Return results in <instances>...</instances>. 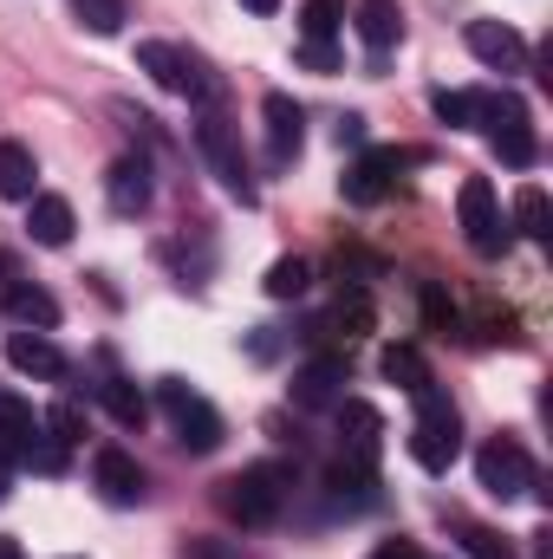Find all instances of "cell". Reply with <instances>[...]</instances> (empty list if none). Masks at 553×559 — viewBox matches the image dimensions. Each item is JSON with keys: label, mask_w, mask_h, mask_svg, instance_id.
Instances as JSON below:
<instances>
[{"label": "cell", "mask_w": 553, "mask_h": 559, "mask_svg": "<svg viewBox=\"0 0 553 559\" xmlns=\"http://www.w3.org/2000/svg\"><path fill=\"white\" fill-rule=\"evenodd\" d=\"M411 455H416V468H430V475H449V462L462 455V417H456V404H449L436 384L416 391Z\"/></svg>", "instance_id": "6da1fadb"}, {"label": "cell", "mask_w": 553, "mask_h": 559, "mask_svg": "<svg viewBox=\"0 0 553 559\" xmlns=\"http://www.w3.org/2000/svg\"><path fill=\"white\" fill-rule=\"evenodd\" d=\"M475 131L495 143V156L508 169H528L534 163V118L515 92H475Z\"/></svg>", "instance_id": "7a4b0ae2"}, {"label": "cell", "mask_w": 553, "mask_h": 559, "mask_svg": "<svg viewBox=\"0 0 553 559\" xmlns=\"http://www.w3.org/2000/svg\"><path fill=\"white\" fill-rule=\"evenodd\" d=\"M138 66L163 85V92H176V98H196V105H215V98H222V79H215L196 52H183V46H169V39H143Z\"/></svg>", "instance_id": "3957f363"}, {"label": "cell", "mask_w": 553, "mask_h": 559, "mask_svg": "<svg viewBox=\"0 0 553 559\" xmlns=\"http://www.w3.org/2000/svg\"><path fill=\"white\" fill-rule=\"evenodd\" d=\"M456 215H462V235H469V248H475L482 261H502V254H508L515 228H508L502 195H495V182H489V176H469V182L456 189Z\"/></svg>", "instance_id": "277c9868"}, {"label": "cell", "mask_w": 553, "mask_h": 559, "mask_svg": "<svg viewBox=\"0 0 553 559\" xmlns=\"http://www.w3.org/2000/svg\"><path fill=\"white\" fill-rule=\"evenodd\" d=\"M286 468L274 462H255V468H242V475H228L222 488H215V501H222V514L228 521H242V527H268L280 514V501H286Z\"/></svg>", "instance_id": "5b68a950"}, {"label": "cell", "mask_w": 553, "mask_h": 559, "mask_svg": "<svg viewBox=\"0 0 553 559\" xmlns=\"http://www.w3.org/2000/svg\"><path fill=\"white\" fill-rule=\"evenodd\" d=\"M196 150H202V163L222 176V189L235 195V202H255V182H248V156H242V131L215 111V105H202L196 111Z\"/></svg>", "instance_id": "8992f818"}, {"label": "cell", "mask_w": 553, "mask_h": 559, "mask_svg": "<svg viewBox=\"0 0 553 559\" xmlns=\"http://www.w3.org/2000/svg\"><path fill=\"white\" fill-rule=\"evenodd\" d=\"M156 397H163V411H169V423H176V442H183L189 455H215V449H222V436H228L222 411H215V404H202L183 378H163V384H156Z\"/></svg>", "instance_id": "52a82bcc"}, {"label": "cell", "mask_w": 553, "mask_h": 559, "mask_svg": "<svg viewBox=\"0 0 553 559\" xmlns=\"http://www.w3.org/2000/svg\"><path fill=\"white\" fill-rule=\"evenodd\" d=\"M475 481H482V495H495V501H521L541 475H534V462H528V449H521L515 436H495V442L475 449Z\"/></svg>", "instance_id": "ba28073f"}, {"label": "cell", "mask_w": 553, "mask_h": 559, "mask_svg": "<svg viewBox=\"0 0 553 559\" xmlns=\"http://www.w3.org/2000/svg\"><path fill=\"white\" fill-rule=\"evenodd\" d=\"M411 163V150H365L352 169H345V202H358V209H372V202H385L391 189H398V169Z\"/></svg>", "instance_id": "9c48e42d"}, {"label": "cell", "mask_w": 553, "mask_h": 559, "mask_svg": "<svg viewBox=\"0 0 553 559\" xmlns=\"http://www.w3.org/2000/svg\"><path fill=\"white\" fill-rule=\"evenodd\" d=\"M462 39H469V52H475L489 72H521V66H528V39H521L508 20H469Z\"/></svg>", "instance_id": "30bf717a"}, {"label": "cell", "mask_w": 553, "mask_h": 559, "mask_svg": "<svg viewBox=\"0 0 553 559\" xmlns=\"http://www.w3.org/2000/svg\"><path fill=\"white\" fill-rule=\"evenodd\" d=\"M92 481H98V495H105L111 508H138V501H143V468H138V455H131V449H98Z\"/></svg>", "instance_id": "8fae6325"}, {"label": "cell", "mask_w": 553, "mask_h": 559, "mask_svg": "<svg viewBox=\"0 0 553 559\" xmlns=\"http://www.w3.org/2000/svg\"><path fill=\"white\" fill-rule=\"evenodd\" d=\"M345 358H313V365H299L293 371V404L299 411H332L339 397H345Z\"/></svg>", "instance_id": "7c38bea8"}, {"label": "cell", "mask_w": 553, "mask_h": 559, "mask_svg": "<svg viewBox=\"0 0 553 559\" xmlns=\"http://www.w3.org/2000/svg\"><path fill=\"white\" fill-rule=\"evenodd\" d=\"M7 365L20 371V378H46V384H59L72 365H66V352L46 338V332H13L7 338Z\"/></svg>", "instance_id": "4fadbf2b"}, {"label": "cell", "mask_w": 553, "mask_h": 559, "mask_svg": "<svg viewBox=\"0 0 553 559\" xmlns=\"http://www.w3.org/2000/svg\"><path fill=\"white\" fill-rule=\"evenodd\" d=\"M332 417H339V442H345V455H358V462H378L385 417H378L372 404H358V397H339V404H332Z\"/></svg>", "instance_id": "5bb4252c"}, {"label": "cell", "mask_w": 553, "mask_h": 559, "mask_svg": "<svg viewBox=\"0 0 553 559\" xmlns=\"http://www.w3.org/2000/svg\"><path fill=\"white\" fill-rule=\"evenodd\" d=\"M105 202L118 209V215H143L150 209V156H118L111 169H105Z\"/></svg>", "instance_id": "9a60e30c"}, {"label": "cell", "mask_w": 553, "mask_h": 559, "mask_svg": "<svg viewBox=\"0 0 553 559\" xmlns=\"http://www.w3.org/2000/svg\"><path fill=\"white\" fill-rule=\"evenodd\" d=\"M352 26H358L365 52L385 59V52L404 39V7H398V0H358V7H352Z\"/></svg>", "instance_id": "2e32d148"}, {"label": "cell", "mask_w": 553, "mask_h": 559, "mask_svg": "<svg viewBox=\"0 0 553 559\" xmlns=\"http://www.w3.org/2000/svg\"><path fill=\"white\" fill-rule=\"evenodd\" d=\"M33 436H39L33 404H20L13 391H0V468H20L26 449H33Z\"/></svg>", "instance_id": "e0dca14e"}, {"label": "cell", "mask_w": 553, "mask_h": 559, "mask_svg": "<svg viewBox=\"0 0 553 559\" xmlns=\"http://www.w3.org/2000/svg\"><path fill=\"white\" fill-rule=\"evenodd\" d=\"M261 118H268V143H274V163L286 156H299V143H306V111L286 98V92H268L261 98Z\"/></svg>", "instance_id": "ac0fdd59"}, {"label": "cell", "mask_w": 553, "mask_h": 559, "mask_svg": "<svg viewBox=\"0 0 553 559\" xmlns=\"http://www.w3.org/2000/svg\"><path fill=\"white\" fill-rule=\"evenodd\" d=\"M72 228H79V222H72V202H66V195H33V202H26V235H33L39 248H66Z\"/></svg>", "instance_id": "d6986e66"}, {"label": "cell", "mask_w": 553, "mask_h": 559, "mask_svg": "<svg viewBox=\"0 0 553 559\" xmlns=\"http://www.w3.org/2000/svg\"><path fill=\"white\" fill-rule=\"evenodd\" d=\"M92 391H98V404H105L111 417L125 423V429H143V417H150V404H143V391L131 384V378H125V371H118V365H111V358H105V378H98Z\"/></svg>", "instance_id": "ffe728a7"}, {"label": "cell", "mask_w": 553, "mask_h": 559, "mask_svg": "<svg viewBox=\"0 0 553 559\" xmlns=\"http://www.w3.org/2000/svg\"><path fill=\"white\" fill-rule=\"evenodd\" d=\"M0 195L7 202H33L39 195V163H33V150L13 138H0Z\"/></svg>", "instance_id": "44dd1931"}, {"label": "cell", "mask_w": 553, "mask_h": 559, "mask_svg": "<svg viewBox=\"0 0 553 559\" xmlns=\"http://www.w3.org/2000/svg\"><path fill=\"white\" fill-rule=\"evenodd\" d=\"M0 299H7V312H13L26 332H33V325H39V332H52V325H59V299H52L46 286H33V280H13Z\"/></svg>", "instance_id": "7402d4cb"}, {"label": "cell", "mask_w": 553, "mask_h": 559, "mask_svg": "<svg viewBox=\"0 0 553 559\" xmlns=\"http://www.w3.org/2000/svg\"><path fill=\"white\" fill-rule=\"evenodd\" d=\"M326 488H332V501H352V508H365V501L378 495V475H372V462H358V455H339V462L326 468Z\"/></svg>", "instance_id": "603a6c76"}, {"label": "cell", "mask_w": 553, "mask_h": 559, "mask_svg": "<svg viewBox=\"0 0 553 559\" xmlns=\"http://www.w3.org/2000/svg\"><path fill=\"white\" fill-rule=\"evenodd\" d=\"M508 228H521L528 241H553V209H548V189H515V215H508Z\"/></svg>", "instance_id": "cb8c5ba5"}, {"label": "cell", "mask_w": 553, "mask_h": 559, "mask_svg": "<svg viewBox=\"0 0 553 559\" xmlns=\"http://www.w3.org/2000/svg\"><path fill=\"white\" fill-rule=\"evenodd\" d=\"M378 365H385V378H391L398 391H411V397H416V391H430V384H436L416 345H385V358H378Z\"/></svg>", "instance_id": "d4e9b609"}, {"label": "cell", "mask_w": 553, "mask_h": 559, "mask_svg": "<svg viewBox=\"0 0 553 559\" xmlns=\"http://www.w3.org/2000/svg\"><path fill=\"white\" fill-rule=\"evenodd\" d=\"M72 20H79L85 33H98V39H111V33H125V20H131V7H125V0H72Z\"/></svg>", "instance_id": "484cf974"}, {"label": "cell", "mask_w": 553, "mask_h": 559, "mask_svg": "<svg viewBox=\"0 0 553 559\" xmlns=\"http://www.w3.org/2000/svg\"><path fill=\"white\" fill-rule=\"evenodd\" d=\"M430 111L449 131H475V92H430Z\"/></svg>", "instance_id": "4316f807"}, {"label": "cell", "mask_w": 553, "mask_h": 559, "mask_svg": "<svg viewBox=\"0 0 553 559\" xmlns=\"http://www.w3.org/2000/svg\"><path fill=\"white\" fill-rule=\"evenodd\" d=\"M339 26H345V0H306L299 7V33L306 39H332Z\"/></svg>", "instance_id": "83f0119b"}, {"label": "cell", "mask_w": 553, "mask_h": 559, "mask_svg": "<svg viewBox=\"0 0 553 559\" xmlns=\"http://www.w3.org/2000/svg\"><path fill=\"white\" fill-rule=\"evenodd\" d=\"M306 286H313V267H306L299 254H286V261L268 267V299H299Z\"/></svg>", "instance_id": "f1b7e54d"}, {"label": "cell", "mask_w": 553, "mask_h": 559, "mask_svg": "<svg viewBox=\"0 0 553 559\" xmlns=\"http://www.w3.org/2000/svg\"><path fill=\"white\" fill-rule=\"evenodd\" d=\"M456 534H462V554H469V559H515V540H508V534H495V527L462 521Z\"/></svg>", "instance_id": "f546056e"}, {"label": "cell", "mask_w": 553, "mask_h": 559, "mask_svg": "<svg viewBox=\"0 0 553 559\" xmlns=\"http://www.w3.org/2000/svg\"><path fill=\"white\" fill-rule=\"evenodd\" d=\"M39 429H46L52 442H66V449H72V442H85V411L66 397V404H52V411L39 417Z\"/></svg>", "instance_id": "4dcf8cb0"}, {"label": "cell", "mask_w": 553, "mask_h": 559, "mask_svg": "<svg viewBox=\"0 0 553 559\" xmlns=\"http://www.w3.org/2000/svg\"><path fill=\"white\" fill-rule=\"evenodd\" d=\"M423 325H430L436 338H449V332H456V306H449V293H443L436 280L423 286Z\"/></svg>", "instance_id": "1f68e13d"}, {"label": "cell", "mask_w": 553, "mask_h": 559, "mask_svg": "<svg viewBox=\"0 0 553 559\" xmlns=\"http://www.w3.org/2000/svg\"><path fill=\"white\" fill-rule=\"evenodd\" d=\"M299 66L326 79V72H339V46L332 39H299Z\"/></svg>", "instance_id": "d6a6232c"}, {"label": "cell", "mask_w": 553, "mask_h": 559, "mask_svg": "<svg viewBox=\"0 0 553 559\" xmlns=\"http://www.w3.org/2000/svg\"><path fill=\"white\" fill-rule=\"evenodd\" d=\"M332 138H339V150H345V143H365V118H339Z\"/></svg>", "instance_id": "836d02e7"}, {"label": "cell", "mask_w": 553, "mask_h": 559, "mask_svg": "<svg viewBox=\"0 0 553 559\" xmlns=\"http://www.w3.org/2000/svg\"><path fill=\"white\" fill-rule=\"evenodd\" d=\"M372 559H423V554H416V540H385Z\"/></svg>", "instance_id": "e575fe53"}, {"label": "cell", "mask_w": 553, "mask_h": 559, "mask_svg": "<svg viewBox=\"0 0 553 559\" xmlns=\"http://www.w3.org/2000/svg\"><path fill=\"white\" fill-rule=\"evenodd\" d=\"M13 280H20V261H13V254H7V248H0V293H7V286H13Z\"/></svg>", "instance_id": "d590c367"}, {"label": "cell", "mask_w": 553, "mask_h": 559, "mask_svg": "<svg viewBox=\"0 0 553 559\" xmlns=\"http://www.w3.org/2000/svg\"><path fill=\"white\" fill-rule=\"evenodd\" d=\"M242 7H248V13H261V20H274V13H280V0H242Z\"/></svg>", "instance_id": "8d00e7d4"}, {"label": "cell", "mask_w": 553, "mask_h": 559, "mask_svg": "<svg viewBox=\"0 0 553 559\" xmlns=\"http://www.w3.org/2000/svg\"><path fill=\"white\" fill-rule=\"evenodd\" d=\"M0 559H26V554H20V540H7V534H0Z\"/></svg>", "instance_id": "74e56055"}, {"label": "cell", "mask_w": 553, "mask_h": 559, "mask_svg": "<svg viewBox=\"0 0 553 559\" xmlns=\"http://www.w3.org/2000/svg\"><path fill=\"white\" fill-rule=\"evenodd\" d=\"M0 501H7V468H0Z\"/></svg>", "instance_id": "f35d334b"}]
</instances>
